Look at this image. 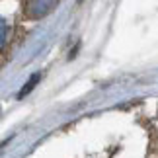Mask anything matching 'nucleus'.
<instances>
[{"label":"nucleus","instance_id":"nucleus-1","mask_svg":"<svg viewBox=\"0 0 158 158\" xmlns=\"http://www.w3.org/2000/svg\"><path fill=\"white\" fill-rule=\"evenodd\" d=\"M37 80H39V74H35V76H31V80H29V82H27V86H26V88H23V90H22V94H20V96H23V94H26V92H29V90H31V88H33V84H35V82H37Z\"/></svg>","mask_w":158,"mask_h":158}]
</instances>
